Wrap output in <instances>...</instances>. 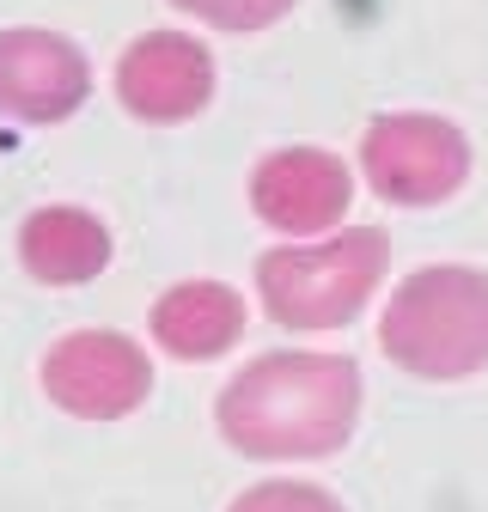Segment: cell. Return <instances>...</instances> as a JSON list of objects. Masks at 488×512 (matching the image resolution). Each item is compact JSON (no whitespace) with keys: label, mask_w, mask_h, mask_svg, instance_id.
I'll list each match as a JSON object with an SVG mask.
<instances>
[{"label":"cell","mask_w":488,"mask_h":512,"mask_svg":"<svg viewBox=\"0 0 488 512\" xmlns=\"http://www.w3.org/2000/svg\"><path fill=\"white\" fill-rule=\"evenodd\" d=\"M354 415L360 372L342 354H263L220 391V433L244 458H324Z\"/></svg>","instance_id":"cell-1"},{"label":"cell","mask_w":488,"mask_h":512,"mask_svg":"<svg viewBox=\"0 0 488 512\" xmlns=\"http://www.w3.org/2000/svg\"><path fill=\"white\" fill-rule=\"evenodd\" d=\"M379 348L415 378H470L488 366V275L464 263L415 269L379 324Z\"/></svg>","instance_id":"cell-2"},{"label":"cell","mask_w":488,"mask_h":512,"mask_svg":"<svg viewBox=\"0 0 488 512\" xmlns=\"http://www.w3.org/2000/svg\"><path fill=\"white\" fill-rule=\"evenodd\" d=\"M385 256H391V244L373 226H354L330 244H305V250L287 244L257 263V293H263L269 317L287 330H336L373 299Z\"/></svg>","instance_id":"cell-3"},{"label":"cell","mask_w":488,"mask_h":512,"mask_svg":"<svg viewBox=\"0 0 488 512\" xmlns=\"http://www.w3.org/2000/svg\"><path fill=\"white\" fill-rule=\"evenodd\" d=\"M360 165L373 177V189L397 208H434L458 196L470 177V141L464 128L446 116H379L360 141Z\"/></svg>","instance_id":"cell-4"},{"label":"cell","mask_w":488,"mask_h":512,"mask_svg":"<svg viewBox=\"0 0 488 512\" xmlns=\"http://www.w3.org/2000/svg\"><path fill=\"white\" fill-rule=\"evenodd\" d=\"M43 391L80 421H122L147 403L153 366L116 330H74L43 354Z\"/></svg>","instance_id":"cell-5"},{"label":"cell","mask_w":488,"mask_h":512,"mask_svg":"<svg viewBox=\"0 0 488 512\" xmlns=\"http://www.w3.org/2000/svg\"><path fill=\"white\" fill-rule=\"evenodd\" d=\"M116 98L141 122H190L214 98V55L183 31H147L116 61Z\"/></svg>","instance_id":"cell-6"},{"label":"cell","mask_w":488,"mask_h":512,"mask_svg":"<svg viewBox=\"0 0 488 512\" xmlns=\"http://www.w3.org/2000/svg\"><path fill=\"white\" fill-rule=\"evenodd\" d=\"M92 92L86 74V55L37 25L19 31H0V116H19V122H61L74 116Z\"/></svg>","instance_id":"cell-7"},{"label":"cell","mask_w":488,"mask_h":512,"mask_svg":"<svg viewBox=\"0 0 488 512\" xmlns=\"http://www.w3.org/2000/svg\"><path fill=\"white\" fill-rule=\"evenodd\" d=\"M348 202H354L348 165L336 153H318V147H281L251 177V208L275 232H293V238L336 226L348 214Z\"/></svg>","instance_id":"cell-8"},{"label":"cell","mask_w":488,"mask_h":512,"mask_svg":"<svg viewBox=\"0 0 488 512\" xmlns=\"http://www.w3.org/2000/svg\"><path fill=\"white\" fill-rule=\"evenodd\" d=\"M19 263L43 287H80L110 263V232L86 208H37L19 226Z\"/></svg>","instance_id":"cell-9"},{"label":"cell","mask_w":488,"mask_h":512,"mask_svg":"<svg viewBox=\"0 0 488 512\" xmlns=\"http://www.w3.org/2000/svg\"><path fill=\"white\" fill-rule=\"evenodd\" d=\"M244 330V299L220 281H183L153 305V336L177 360H214Z\"/></svg>","instance_id":"cell-10"},{"label":"cell","mask_w":488,"mask_h":512,"mask_svg":"<svg viewBox=\"0 0 488 512\" xmlns=\"http://www.w3.org/2000/svg\"><path fill=\"white\" fill-rule=\"evenodd\" d=\"M171 7L202 25H220V31H263L281 13H293V0H171Z\"/></svg>","instance_id":"cell-11"},{"label":"cell","mask_w":488,"mask_h":512,"mask_svg":"<svg viewBox=\"0 0 488 512\" xmlns=\"http://www.w3.org/2000/svg\"><path fill=\"white\" fill-rule=\"evenodd\" d=\"M226 512H342V500H330L312 482H263V488H244Z\"/></svg>","instance_id":"cell-12"}]
</instances>
